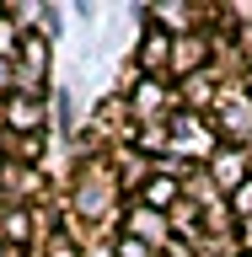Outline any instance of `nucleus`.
Returning <instances> with one entry per match:
<instances>
[{"mask_svg":"<svg viewBox=\"0 0 252 257\" xmlns=\"http://www.w3.org/2000/svg\"><path fill=\"white\" fill-rule=\"evenodd\" d=\"M236 209H241V214H252V182H247V188L236 193Z\"/></svg>","mask_w":252,"mask_h":257,"instance_id":"f257e3e1","label":"nucleus"}]
</instances>
